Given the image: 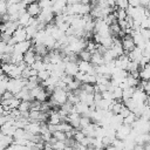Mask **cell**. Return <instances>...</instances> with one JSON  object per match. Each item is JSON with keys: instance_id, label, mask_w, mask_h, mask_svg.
Segmentation results:
<instances>
[{"instance_id": "obj_1", "label": "cell", "mask_w": 150, "mask_h": 150, "mask_svg": "<svg viewBox=\"0 0 150 150\" xmlns=\"http://www.w3.org/2000/svg\"><path fill=\"white\" fill-rule=\"evenodd\" d=\"M50 97L57 103V105H62L68 101V91L61 88H55Z\"/></svg>"}, {"instance_id": "obj_2", "label": "cell", "mask_w": 150, "mask_h": 150, "mask_svg": "<svg viewBox=\"0 0 150 150\" xmlns=\"http://www.w3.org/2000/svg\"><path fill=\"white\" fill-rule=\"evenodd\" d=\"M27 40V33H26V27H21L19 26L15 32L12 34V40L8 42L11 45H15L18 42H21V41H25Z\"/></svg>"}, {"instance_id": "obj_3", "label": "cell", "mask_w": 150, "mask_h": 150, "mask_svg": "<svg viewBox=\"0 0 150 150\" xmlns=\"http://www.w3.org/2000/svg\"><path fill=\"white\" fill-rule=\"evenodd\" d=\"M148 98H149V96H148V94L142 89V88H136L135 89V91H134V94H132V100L137 103V104H141V103H145L146 101H148Z\"/></svg>"}, {"instance_id": "obj_4", "label": "cell", "mask_w": 150, "mask_h": 150, "mask_svg": "<svg viewBox=\"0 0 150 150\" xmlns=\"http://www.w3.org/2000/svg\"><path fill=\"white\" fill-rule=\"evenodd\" d=\"M122 47H123V49H124V53H127V54H129V53L136 47V45H135V42H134L131 35L125 34V35L122 38Z\"/></svg>"}, {"instance_id": "obj_5", "label": "cell", "mask_w": 150, "mask_h": 150, "mask_svg": "<svg viewBox=\"0 0 150 150\" xmlns=\"http://www.w3.org/2000/svg\"><path fill=\"white\" fill-rule=\"evenodd\" d=\"M32 46H33L32 40H25V41H21V42H18V43L14 45V52L25 54L27 50L30 49Z\"/></svg>"}, {"instance_id": "obj_6", "label": "cell", "mask_w": 150, "mask_h": 150, "mask_svg": "<svg viewBox=\"0 0 150 150\" xmlns=\"http://www.w3.org/2000/svg\"><path fill=\"white\" fill-rule=\"evenodd\" d=\"M25 130L29 134H33V135H40V132H41V122L29 121L27 123V125L25 127Z\"/></svg>"}, {"instance_id": "obj_7", "label": "cell", "mask_w": 150, "mask_h": 150, "mask_svg": "<svg viewBox=\"0 0 150 150\" xmlns=\"http://www.w3.org/2000/svg\"><path fill=\"white\" fill-rule=\"evenodd\" d=\"M26 12H27L30 16H33V18H38L39 14L41 13V7H40V5H39L38 1H34V2H30V4L27 5V7H26Z\"/></svg>"}, {"instance_id": "obj_8", "label": "cell", "mask_w": 150, "mask_h": 150, "mask_svg": "<svg viewBox=\"0 0 150 150\" xmlns=\"http://www.w3.org/2000/svg\"><path fill=\"white\" fill-rule=\"evenodd\" d=\"M130 131H131V127L128 125V124H124V123H123V124L116 130V138L124 141V139L129 136Z\"/></svg>"}, {"instance_id": "obj_9", "label": "cell", "mask_w": 150, "mask_h": 150, "mask_svg": "<svg viewBox=\"0 0 150 150\" xmlns=\"http://www.w3.org/2000/svg\"><path fill=\"white\" fill-rule=\"evenodd\" d=\"M66 62V68H64V73L67 75L70 76H75L79 73V66L77 62H73V61H64Z\"/></svg>"}, {"instance_id": "obj_10", "label": "cell", "mask_w": 150, "mask_h": 150, "mask_svg": "<svg viewBox=\"0 0 150 150\" xmlns=\"http://www.w3.org/2000/svg\"><path fill=\"white\" fill-rule=\"evenodd\" d=\"M23 61L27 66H32L35 61H36V53L34 50V47L32 46L29 50H27L25 54H23Z\"/></svg>"}, {"instance_id": "obj_11", "label": "cell", "mask_w": 150, "mask_h": 150, "mask_svg": "<svg viewBox=\"0 0 150 150\" xmlns=\"http://www.w3.org/2000/svg\"><path fill=\"white\" fill-rule=\"evenodd\" d=\"M128 56L130 57L131 61H136V62L139 63V61H141V59H142V56H143V49H141L139 47H135V48L128 54Z\"/></svg>"}, {"instance_id": "obj_12", "label": "cell", "mask_w": 150, "mask_h": 150, "mask_svg": "<svg viewBox=\"0 0 150 150\" xmlns=\"http://www.w3.org/2000/svg\"><path fill=\"white\" fill-rule=\"evenodd\" d=\"M14 96L18 97V98H20L21 101H30V100H33L32 96H30V90H29L27 87H23V88H22L19 93H16Z\"/></svg>"}, {"instance_id": "obj_13", "label": "cell", "mask_w": 150, "mask_h": 150, "mask_svg": "<svg viewBox=\"0 0 150 150\" xmlns=\"http://www.w3.org/2000/svg\"><path fill=\"white\" fill-rule=\"evenodd\" d=\"M15 130H16V127L14 124L8 123V122H6L4 125L0 127V131L4 132L5 135H8V136H13L14 132H15Z\"/></svg>"}, {"instance_id": "obj_14", "label": "cell", "mask_w": 150, "mask_h": 150, "mask_svg": "<svg viewBox=\"0 0 150 150\" xmlns=\"http://www.w3.org/2000/svg\"><path fill=\"white\" fill-rule=\"evenodd\" d=\"M30 19H32V16H30L27 12H23V13L20 14V16H19V19H18V23H19V26H21V27H27V26H29Z\"/></svg>"}, {"instance_id": "obj_15", "label": "cell", "mask_w": 150, "mask_h": 150, "mask_svg": "<svg viewBox=\"0 0 150 150\" xmlns=\"http://www.w3.org/2000/svg\"><path fill=\"white\" fill-rule=\"evenodd\" d=\"M62 122V117L60 116V114L57 112V110H50L49 111V118H48V123L50 124H59Z\"/></svg>"}, {"instance_id": "obj_16", "label": "cell", "mask_w": 150, "mask_h": 150, "mask_svg": "<svg viewBox=\"0 0 150 150\" xmlns=\"http://www.w3.org/2000/svg\"><path fill=\"white\" fill-rule=\"evenodd\" d=\"M90 63H91L93 66H100V64H103V63H104L103 55H102V54H100L98 52L93 53L91 59H90Z\"/></svg>"}, {"instance_id": "obj_17", "label": "cell", "mask_w": 150, "mask_h": 150, "mask_svg": "<svg viewBox=\"0 0 150 150\" xmlns=\"http://www.w3.org/2000/svg\"><path fill=\"white\" fill-rule=\"evenodd\" d=\"M96 123H90L89 125H87V127H84V128H82L81 130L84 132V135L86 136H89V137H95V135H96V131H95V129H96Z\"/></svg>"}, {"instance_id": "obj_18", "label": "cell", "mask_w": 150, "mask_h": 150, "mask_svg": "<svg viewBox=\"0 0 150 150\" xmlns=\"http://www.w3.org/2000/svg\"><path fill=\"white\" fill-rule=\"evenodd\" d=\"M139 79L141 80H150V63L145 64L144 67H142L139 69Z\"/></svg>"}, {"instance_id": "obj_19", "label": "cell", "mask_w": 150, "mask_h": 150, "mask_svg": "<svg viewBox=\"0 0 150 150\" xmlns=\"http://www.w3.org/2000/svg\"><path fill=\"white\" fill-rule=\"evenodd\" d=\"M38 28L35 27V26H27L26 27V33H27V40H32L35 35H36V33H38Z\"/></svg>"}, {"instance_id": "obj_20", "label": "cell", "mask_w": 150, "mask_h": 150, "mask_svg": "<svg viewBox=\"0 0 150 150\" xmlns=\"http://www.w3.org/2000/svg\"><path fill=\"white\" fill-rule=\"evenodd\" d=\"M14 139H20V138H26L27 139V131L22 128H16L14 135H13Z\"/></svg>"}, {"instance_id": "obj_21", "label": "cell", "mask_w": 150, "mask_h": 150, "mask_svg": "<svg viewBox=\"0 0 150 150\" xmlns=\"http://www.w3.org/2000/svg\"><path fill=\"white\" fill-rule=\"evenodd\" d=\"M112 95H114V98L116 101H123L122 100V96H123V89L121 87H114L112 89Z\"/></svg>"}, {"instance_id": "obj_22", "label": "cell", "mask_w": 150, "mask_h": 150, "mask_svg": "<svg viewBox=\"0 0 150 150\" xmlns=\"http://www.w3.org/2000/svg\"><path fill=\"white\" fill-rule=\"evenodd\" d=\"M114 13H115L117 20H124V19H127V16H128L127 11L123 9V8H118V7H117V8L114 11Z\"/></svg>"}, {"instance_id": "obj_23", "label": "cell", "mask_w": 150, "mask_h": 150, "mask_svg": "<svg viewBox=\"0 0 150 150\" xmlns=\"http://www.w3.org/2000/svg\"><path fill=\"white\" fill-rule=\"evenodd\" d=\"M135 87H128L125 89H123V96H122V100H127V98H131L132 97V94L135 91Z\"/></svg>"}, {"instance_id": "obj_24", "label": "cell", "mask_w": 150, "mask_h": 150, "mask_svg": "<svg viewBox=\"0 0 150 150\" xmlns=\"http://www.w3.org/2000/svg\"><path fill=\"white\" fill-rule=\"evenodd\" d=\"M136 120H137V116L131 111L127 117H124L123 123H124V124H128V125H130V127H131V125H132V123H134Z\"/></svg>"}, {"instance_id": "obj_25", "label": "cell", "mask_w": 150, "mask_h": 150, "mask_svg": "<svg viewBox=\"0 0 150 150\" xmlns=\"http://www.w3.org/2000/svg\"><path fill=\"white\" fill-rule=\"evenodd\" d=\"M91 53L89 52V50H87V49H83L80 54H79V59L80 60H83V61H89L90 62V59H91Z\"/></svg>"}, {"instance_id": "obj_26", "label": "cell", "mask_w": 150, "mask_h": 150, "mask_svg": "<svg viewBox=\"0 0 150 150\" xmlns=\"http://www.w3.org/2000/svg\"><path fill=\"white\" fill-rule=\"evenodd\" d=\"M30 67H32V68H34V69H36L38 71H40V70L46 69V63L43 62V60H36V61H35Z\"/></svg>"}, {"instance_id": "obj_27", "label": "cell", "mask_w": 150, "mask_h": 150, "mask_svg": "<svg viewBox=\"0 0 150 150\" xmlns=\"http://www.w3.org/2000/svg\"><path fill=\"white\" fill-rule=\"evenodd\" d=\"M49 76H50V71H49V70H47V69H43V70L38 71V77H39L40 82L46 81V80H47Z\"/></svg>"}, {"instance_id": "obj_28", "label": "cell", "mask_w": 150, "mask_h": 150, "mask_svg": "<svg viewBox=\"0 0 150 150\" xmlns=\"http://www.w3.org/2000/svg\"><path fill=\"white\" fill-rule=\"evenodd\" d=\"M91 122H93V121H91V118H90L89 116H87V115H82L81 118H80V128L82 129V128L89 125Z\"/></svg>"}, {"instance_id": "obj_29", "label": "cell", "mask_w": 150, "mask_h": 150, "mask_svg": "<svg viewBox=\"0 0 150 150\" xmlns=\"http://www.w3.org/2000/svg\"><path fill=\"white\" fill-rule=\"evenodd\" d=\"M18 109H19L21 112H23V111H29V110H30V101H21Z\"/></svg>"}, {"instance_id": "obj_30", "label": "cell", "mask_w": 150, "mask_h": 150, "mask_svg": "<svg viewBox=\"0 0 150 150\" xmlns=\"http://www.w3.org/2000/svg\"><path fill=\"white\" fill-rule=\"evenodd\" d=\"M52 144H53L54 150H64L66 146H67V144H66L64 141H57V139L54 143H52Z\"/></svg>"}, {"instance_id": "obj_31", "label": "cell", "mask_w": 150, "mask_h": 150, "mask_svg": "<svg viewBox=\"0 0 150 150\" xmlns=\"http://www.w3.org/2000/svg\"><path fill=\"white\" fill-rule=\"evenodd\" d=\"M53 137H55L57 141H66L67 139V135L64 131H60V130H56L53 132Z\"/></svg>"}, {"instance_id": "obj_32", "label": "cell", "mask_w": 150, "mask_h": 150, "mask_svg": "<svg viewBox=\"0 0 150 150\" xmlns=\"http://www.w3.org/2000/svg\"><path fill=\"white\" fill-rule=\"evenodd\" d=\"M84 137H86V135H84V132H83L82 130H77V129H75V134H74V139H75V142L80 143Z\"/></svg>"}, {"instance_id": "obj_33", "label": "cell", "mask_w": 150, "mask_h": 150, "mask_svg": "<svg viewBox=\"0 0 150 150\" xmlns=\"http://www.w3.org/2000/svg\"><path fill=\"white\" fill-rule=\"evenodd\" d=\"M111 145H112V146H115V148H116V149H118V150H123V148H124V141L118 139V138H115V139L112 141Z\"/></svg>"}, {"instance_id": "obj_34", "label": "cell", "mask_w": 150, "mask_h": 150, "mask_svg": "<svg viewBox=\"0 0 150 150\" xmlns=\"http://www.w3.org/2000/svg\"><path fill=\"white\" fill-rule=\"evenodd\" d=\"M101 94H102V98H104V100H108V101H114L115 100L111 90H104Z\"/></svg>"}, {"instance_id": "obj_35", "label": "cell", "mask_w": 150, "mask_h": 150, "mask_svg": "<svg viewBox=\"0 0 150 150\" xmlns=\"http://www.w3.org/2000/svg\"><path fill=\"white\" fill-rule=\"evenodd\" d=\"M39 5H40L41 9L49 8V7L53 6V0H41V1H39Z\"/></svg>"}, {"instance_id": "obj_36", "label": "cell", "mask_w": 150, "mask_h": 150, "mask_svg": "<svg viewBox=\"0 0 150 150\" xmlns=\"http://www.w3.org/2000/svg\"><path fill=\"white\" fill-rule=\"evenodd\" d=\"M116 5L118 8H123L127 9L129 6V0H116Z\"/></svg>"}, {"instance_id": "obj_37", "label": "cell", "mask_w": 150, "mask_h": 150, "mask_svg": "<svg viewBox=\"0 0 150 150\" xmlns=\"http://www.w3.org/2000/svg\"><path fill=\"white\" fill-rule=\"evenodd\" d=\"M141 27L144 29H150V16H146L142 22H141Z\"/></svg>"}, {"instance_id": "obj_38", "label": "cell", "mask_w": 150, "mask_h": 150, "mask_svg": "<svg viewBox=\"0 0 150 150\" xmlns=\"http://www.w3.org/2000/svg\"><path fill=\"white\" fill-rule=\"evenodd\" d=\"M130 112H131V110H130L129 108H127L125 105H123V108H122V109H121V111H120V115H121V116L124 118V117H127V116H128Z\"/></svg>"}, {"instance_id": "obj_39", "label": "cell", "mask_w": 150, "mask_h": 150, "mask_svg": "<svg viewBox=\"0 0 150 150\" xmlns=\"http://www.w3.org/2000/svg\"><path fill=\"white\" fill-rule=\"evenodd\" d=\"M141 34H142V36L144 38L145 41L150 40V29H144V28H142V29H141Z\"/></svg>"}, {"instance_id": "obj_40", "label": "cell", "mask_w": 150, "mask_h": 150, "mask_svg": "<svg viewBox=\"0 0 150 150\" xmlns=\"http://www.w3.org/2000/svg\"><path fill=\"white\" fill-rule=\"evenodd\" d=\"M12 97H14V94H13L12 91H9V90H6V91L2 94L1 100H9V98H12Z\"/></svg>"}, {"instance_id": "obj_41", "label": "cell", "mask_w": 150, "mask_h": 150, "mask_svg": "<svg viewBox=\"0 0 150 150\" xmlns=\"http://www.w3.org/2000/svg\"><path fill=\"white\" fill-rule=\"evenodd\" d=\"M129 6H132V7L142 6V0H129Z\"/></svg>"}, {"instance_id": "obj_42", "label": "cell", "mask_w": 150, "mask_h": 150, "mask_svg": "<svg viewBox=\"0 0 150 150\" xmlns=\"http://www.w3.org/2000/svg\"><path fill=\"white\" fill-rule=\"evenodd\" d=\"M6 46H7V42L0 40V53H5V48H6Z\"/></svg>"}, {"instance_id": "obj_43", "label": "cell", "mask_w": 150, "mask_h": 150, "mask_svg": "<svg viewBox=\"0 0 150 150\" xmlns=\"http://www.w3.org/2000/svg\"><path fill=\"white\" fill-rule=\"evenodd\" d=\"M43 150H54L53 144H52L50 142H45V148H43Z\"/></svg>"}, {"instance_id": "obj_44", "label": "cell", "mask_w": 150, "mask_h": 150, "mask_svg": "<svg viewBox=\"0 0 150 150\" xmlns=\"http://www.w3.org/2000/svg\"><path fill=\"white\" fill-rule=\"evenodd\" d=\"M144 50H145V52H148V53H150V40H148V41L145 42V47H144Z\"/></svg>"}, {"instance_id": "obj_45", "label": "cell", "mask_w": 150, "mask_h": 150, "mask_svg": "<svg viewBox=\"0 0 150 150\" xmlns=\"http://www.w3.org/2000/svg\"><path fill=\"white\" fill-rule=\"evenodd\" d=\"M5 150H15V144L13 143V144H11V145L6 146V148H5Z\"/></svg>"}, {"instance_id": "obj_46", "label": "cell", "mask_w": 150, "mask_h": 150, "mask_svg": "<svg viewBox=\"0 0 150 150\" xmlns=\"http://www.w3.org/2000/svg\"><path fill=\"white\" fill-rule=\"evenodd\" d=\"M77 2H80V0H67L68 5H74V4H77Z\"/></svg>"}, {"instance_id": "obj_47", "label": "cell", "mask_w": 150, "mask_h": 150, "mask_svg": "<svg viewBox=\"0 0 150 150\" xmlns=\"http://www.w3.org/2000/svg\"><path fill=\"white\" fill-rule=\"evenodd\" d=\"M144 150H150V143H145L144 144Z\"/></svg>"}, {"instance_id": "obj_48", "label": "cell", "mask_w": 150, "mask_h": 150, "mask_svg": "<svg viewBox=\"0 0 150 150\" xmlns=\"http://www.w3.org/2000/svg\"><path fill=\"white\" fill-rule=\"evenodd\" d=\"M4 111H5V110H4V105L1 104V101H0V114L2 115V114H4Z\"/></svg>"}, {"instance_id": "obj_49", "label": "cell", "mask_w": 150, "mask_h": 150, "mask_svg": "<svg viewBox=\"0 0 150 150\" xmlns=\"http://www.w3.org/2000/svg\"><path fill=\"white\" fill-rule=\"evenodd\" d=\"M81 4H90V0H80Z\"/></svg>"}, {"instance_id": "obj_50", "label": "cell", "mask_w": 150, "mask_h": 150, "mask_svg": "<svg viewBox=\"0 0 150 150\" xmlns=\"http://www.w3.org/2000/svg\"><path fill=\"white\" fill-rule=\"evenodd\" d=\"M5 148H6V146H5L2 143H0V150H5Z\"/></svg>"}, {"instance_id": "obj_51", "label": "cell", "mask_w": 150, "mask_h": 150, "mask_svg": "<svg viewBox=\"0 0 150 150\" xmlns=\"http://www.w3.org/2000/svg\"><path fill=\"white\" fill-rule=\"evenodd\" d=\"M2 54H4V53H0V61H1V59H2Z\"/></svg>"}, {"instance_id": "obj_52", "label": "cell", "mask_w": 150, "mask_h": 150, "mask_svg": "<svg viewBox=\"0 0 150 150\" xmlns=\"http://www.w3.org/2000/svg\"><path fill=\"white\" fill-rule=\"evenodd\" d=\"M35 1H38V2H39V1H41V0H35Z\"/></svg>"}]
</instances>
